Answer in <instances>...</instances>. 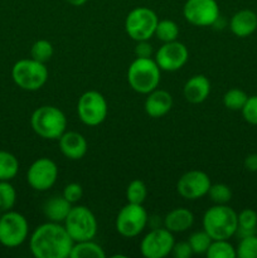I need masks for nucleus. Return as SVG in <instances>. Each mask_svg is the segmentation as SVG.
Instances as JSON below:
<instances>
[{"mask_svg":"<svg viewBox=\"0 0 257 258\" xmlns=\"http://www.w3.org/2000/svg\"><path fill=\"white\" fill-rule=\"evenodd\" d=\"M73 239L65 226L55 222L40 224L35 228L29 239V248L37 258L70 257Z\"/></svg>","mask_w":257,"mask_h":258,"instance_id":"nucleus-1","label":"nucleus"},{"mask_svg":"<svg viewBox=\"0 0 257 258\" xmlns=\"http://www.w3.org/2000/svg\"><path fill=\"white\" fill-rule=\"evenodd\" d=\"M238 228V214L227 204H216L204 213L203 229L212 239H229Z\"/></svg>","mask_w":257,"mask_h":258,"instance_id":"nucleus-2","label":"nucleus"},{"mask_svg":"<svg viewBox=\"0 0 257 258\" xmlns=\"http://www.w3.org/2000/svg\"><path fill=\"white\" fill-rule=\"evenodd\" d=\"M33 131L45 140H58L67 127L66 115L55 106H40L30 117Z\"/></svg>","mask_w":257,"mask_h":258,"instance_id":"nucleus-3","label":"nucleus"},{"mask_svg":"<svg viewBox=\"0 0 257 258\" xmlns=\"http://www.w3.org/2000/svg\"><path fill=\"white\" fill-rule=\"evenodd\" d=\"M161 70L151 58H136L127 71V82L135 92L148 95L160 83Z\"/></svg>","mask_w":257,"mask_h":258,"instance_id":"nucleus-4","label":"nucleus"},{"mask_svg":"<svg viewBox=\"0 0 257 258\" xmlns=\"http://www.w3.org/2000/svg\"><path fill=\"white\" fill-rule=\"evenodd\" d=\"M12 78L15 85L24 91H38L48 81V68L44 63L29 58L20 59L13 66Z\"/></svg>","mask_w":257,"mask_h":258,"instance_id":"nucleus-5","label":"nucleus"},{"mask_svg":"<svg viewBox=\"0 0 257 258\" xmlns=\"http://www.w3.org/2000/svg\"><path fill=\"white\" fill-rule=\"evenodd\" d=\"M65 228L73 242L92 239L97 233V219L95 214L85 206L72 207L65 219Z\"/></svg>","mask_w":257,"mask_h":258,"instance_id":"nucleus-6","label":"nucleus"},{"mask_svg":"<svg viewBox=\"0 0 257 258\" xmlns=\"http://www.w3.org/2000/svg\"><path fill=\"white\" fill-rule=\"evenodd\" d=\"M158 15L154 10L145 7H138L131 10L125 19V30L135 42L149 40L155 34Z\"/></svg>","mask_w":257,"mask_h":258,"instance_id":"nucleus-7","label":"nucleus"},{"mask_svg":"<svg viewBox=\"0 0 257 258\" xmlns=\"http://www.w3.org/2000/svg\"><path fill=\"white\" fill-rule=\"evenodd\" d=\"M29 233L27 218L18 212L8 211L0 217V243L15 248L25 242Z\"/></svg>","mask_w":257,"mask_h":258,"instance_id":"nucleus-8","label":"nucleus"},{"mask_svg":"<svg viewBox=\"0 0 257 258\" xmlns=\"http://www.w3.org/2000/svg\"><path fill=\"white\" fill-rule=\"evenodd\" d=\"M77 112L85 125L98 126L107 117V101L102 93L97 91H87L78 100Z\"/></svg>","mask_w":257,"mask_h":258,"instance_id":"nucleus-9","label":"nucleus"},{"mask_svg":"<svg viewBox=\"0 0 257 258\" xmlns=\"http://www.w3.org/2000/svg\"><path fill=\"white\" fill-rule=\"evenodd\" d=\"M148 221V213L143 204L127 203L118 212L115 224L121 236L133 238L145 229Z\"/></svg>","mask_w":257,"mask_h":258,"instance_id":"nucleus-10","label":"nucleus"},{"mask_svg":"<svg viewBox=\"0 0 257 258\" xmlns=\"http://www.w3.org/2000/svg\"><path fill=\"white\" fill-rule=\"evenodd\" d=\"M186 22L196 27H211L219 19V7L216 0H186L183 8Z\"/></svg>","mask_w":257,"mask_h":258,"instance_id":"nucleus-11","label":"nucleus"},{"mask_svg":"<svg viewBox=\"0 0 257 258\" xmlns=\"http://www.w3.org/2000/svg\"><path fill=\"white\" fill-rule=\"evenodd\" d=\"M58 178L57 164L48 158H39L29 166L27 181L34 190L45 191L52 188Z\"/></svg>","mask_w":257,"mask_h":258,"instance_id":"nucleus-12","label":"nucleus"},{"mask_svg":"<svg viewBox=\"0 0 257 258\" xmlns=\"http://www.w3.org/2000/svg\"><path fill=\"white\" fill-rule=\"evenodd\" d=\"M174 236L170 231L164 228H155L149 232L140 244L141 254L146 258H164L171 253Z\"/></svg>","mask_w":257,"mask_h":258,"instance_id":"nucleus-13","label":"nucleus"},{"mask_svg":"<svg viewBox=\"0 0 257 258\" xmlns=\"http://www.w3.org/2000/svg\"><path fill=\"white\" fill-rule=\"evenodd\" d=\"M188 48L178 40L164 43L155 53L156 64L161 71H165V72L179 71L188 62Z\"/></svg>","mask_w":257,"mask_h":258,"instance_id":"nucleus-14","label":"nucleus"},{"mask_svg":"<svg viewBox=\"0 0 257 258\" xmlns=\"http://www.w3.org/2000/svg\"><path fill=\"white\" fill-rule=\"evenodd\" d=\"M212 183L208 174L201 170H190L179 178L176 190L179 196L188 201H197L208 194Z\"/></svg>","mask_w":257,"mask_h":258,"instance_id":"nucleus-15","label":"nucleus"},{"mask_svg":"<svg viewBox=\"0 0 257 258\" xmlns=\"http://www.w3.org/2000/svg\"><path fill=\"white\" fill-rule=\"evenodd\" d=\"M60 153L70 160H80L87 153V140L85 136L76 131H66L59 139Z\"/></svg>","mask_w":257,"mask_h":258,"instance_id":"nucleus-16","label":"nucleus"},{"mask_svg":"<svg viewBox=\"0 0 257 258\" xmlns=\"http://www.w3.org/2000/svg\"><path fill=\"white\" fill-rule=\"evenodd\" d=\"M171 107H173V97L170 93L158 88L148 93L144 105L145 112L153 118L163 117L171 110Z\"/></svg>","mask_w":257,"mask_h":258,"instance_id":"nucleus-17","label":"nucleus"},{"mask_svg":"<svg viewBox=\"0 0 257 258\" xmlns=\"http://www.w3.org/2000/svg\"><path fill=\"white\" fill-rule=\"evenodd\" d=\"M184 97L190 103H202L211 93V82L203 75H196L189 78L183 88Z\"/></svg>","mask_w":257,"mask_h":258,"instance_id":"nucleus-18","label":"nucleus"},{"mask_svg":"<svg viewBox=\"0 0 257 258\" xmlns=\"http://www.w3.org/2000/svg\"><path fill=\"white\" fill-rule=\"evenodd\" d=\"M229 28L236 37H249L257 29V14L249 9L239 10L231 18Z\"/></svg>","mask_w":257,"mask_h":258,"instance_id":"nucleus-19","label":"nucleus"},{"mask_svg":"<svg viewBox=\"0 0 257 258\" xmlns=\"http://www.w3.org/2000/svg\"><path fill=\"white\" fill-rule=\"evenodd\" d=\"M194 216L189 209L175 208L169 212L164 218V227L171 233H181L193 226Z\"/></svg>","mask_w":257,"mask_h":258,"instance_id":"nucleus-20","label":"nucleus"},{"mask_svg":"<svg viewBox=\"0 0 257 258\" xmlns=\"http://www.w3.org/2000/svg\"><path fill=\"white\" fill-rule=\"evenodd\" d=\"M72 209V203L63 196H54L48 199L43 206V213L49 219V222L62 223L67 218L68 213Z\"/></svg>","mask_w":257,"mask_h":258,"instance_id":"nucleus-21","label":"nucleus"},{"mask_svg":"<svg viewBox=\"0 0 257 258\" xmlns=\"http://www.w3.org/2000/svg\"><path fill=\"white\" fill-rule=\"evenodd\" d=\"M106 253L100 244L92 239L75 242L71 249L70 258H105Z\"/></svg>","mask_w":257,"mask_h":258,"instance_id":"nucleus-22","label":"nucleus"},{"mask_svg":"<svg viewBox=\"0 0 257 258\" xmlns=\"http://www.w3.org/2000/svg\"><path fill=\"white\" fill-rule=\"evenodd\" d=\"M19 171V161L9 151L0 150V181H10Z\"/></svg>","mask_w":257,"mask_h":258,"instance_id":"nucleus-23","label":"nucleus"},{"mask_svg":"<svg viewBox=\"0 0 257 258\" xmlns=\"http://www.w3.org/2000/svg\"><path fill=\"white\" fill-rule=\"evenodd\" d=\"M257 228V213L253 209H243L238 214V228L236 234H238L239 238L251 234H256Z\"/></svg>","mask_w":257,"mask_h":258,"instance_id":"nucleus-24","label":"nucleus"},{"mask_svg":"<svg viewBox=\"0 0 257 258\" xmlns=\"http://www.w3.org/2000/svg\"><path fill=\"white\" fill-rule=\"evenodd\" d=\"M208 258H236V248L228 242V239H213L207 251Z\"/></svg>","mask_w":257,"mask_h":258,"instance_id":"nucleus-25","label":"nucleus"},{"mask_svg":"<svg viewBox=\"0 0 257 258\" xmlns=\"http://www.w3.org/2000/svg\"><path fill=\"white\" fill-rule=\"evenodd\" d=\"M154 35H156V38L159 40H161L163 43L173 42V40H176V38H178L179 27L173 20H159L158 25H156L155 34Z\"/></svg>","mask_w":257,"mask_h":258,"instance_id":"nucleus-26","label":"nucleus"},{"mask_svg":"<svg viewBox=\"0 0 257 258\" xmlns=\"http://www.w3.org/2000/svg\"><path fill=\"white\" fill-rule=\"evenodd\" d=\"M146 197H148V188H146L145 183L143 180L135 179L126 188L127 203L143 204L146 201Z\"/></svg>","mask_w":257,"mask_h":258,"instance_id":"nucleus-27","label":"nucleus"},{"mask_svg":"<svg viewBox=\"0 0 257 258\" xmlns=\"http://www.w3.org/2000/svg\"><path fill=\"white\" fill-rule=\"evenodd\" d=\"M53 52L54 50H53L52 43L48 42L47 39H39L33 43L32 48H30V57L45 64L53 57Z\"/></svg>","mask_w":257,"mask_h":258,"instance_id":"nucleus-28","label":"nucleus"},{"mask_svg":"<svg viewBox=\"0 0 257 258\" xmlns=\"http://www.w3.org/2000/svg\"><path fill=\"white\" fill-rule=\"evenodd\" d=\"M247 93L239 88H231L223 96V105L231 111H241L246 103Z\"/></svg>","mask_w":257,"mask_h":258,"instance_id":"nucleus-29","label":"nucleus"},{"mask_svg":"<svg viewBox=\"0 0 257 258\" xmlns=\"http://www.w3.org/2000/svg\"><path fill=\"white\" fill-rule=\"evenodd\" d=\"M212 237L206 231H198L190 234L188 242L194 254H206L212 243Z\"/></svg>","mask_w":257,"mask_h":258,"instance_id":"nucleus-30","label":"nucleus"},{"mask_svg":"<svg viewBox=\"0 0 257 258\" xmlns=\"http://www.w3.org/2000/svg\"><path fill=\"white\" fill-rule=\"evenodd\" d=\"M236 254L238 258H257V236L242 237L236 248Z\"/></svg>","mask_w":257,"mask_h":258,"instance_id":"nucleus-31","label":"nucleus"},{"mask_svg":"<svg viewBox=\"0 0 257 258\" xmlns=\"http://www.w3.org/2000/svg\"><path fill=\"white\" fill-rule=\"evenodd\" d=\"M17 191L9 181H0V211L8 212L15 206Z\"/></svg>","mask_w":257,"mask_h":258,"instance_id":"nucleus-32","label":"nucleus"},{"mask_svg":"<svg viewBox=\"0 0 257 258\" xmlns=\"http://www.w3.org/2000/svg\"><path fill=\"white\" fill-rule=\"evenodd\" d=\"M207 196L214 204H227L232 199V190L227 184L217 183L212 184Z\"/></svg>","mask_w":257,"mask_h":258,"instance_id":"nucleus-33","label":"nucleus"},{"mask_svg":"<svg viewBox=\"0 0 257 258\" xmlns=\"http://www.w3.org/2000/svg\"><path fill=\"white\" fill-rule=\"evenodd\" d=\"M242 116L244 120L251 125L257 126V95L251 96L247 98L243 108H242Z\"/></svg>","mask_w":257,"mask_h":258,"instance_id":"nucleus-34","label":"nucleus"},{"mask_svg":"<svg viewBox=\"0 0 257 258\" xmlns=\"http://www.w3.org/2000/svg\"><path fill=\"white\" fill-rule=\"evenodd\" d=\"M62 196L65 197L70 203L75 204L77 203L78 201H81V198H82L83 189L78 183H70L65 186Z\"/></svg>","mask_w":257,"mask_h":258,"instance_id":"nucleus-35","label":"nucleus"},{"mask_svg":"<svg viewBox=\"0 0 257 258\" xmlns=\"http://www.w3.org/2000/svg\"><path fill=\"white\" fill-rule=\"evenodd\" d=\"M171 254L175 258H189L194 253L189 242H179V243H174Z\"/></svg>","mask_w":257,"mask_h":258,"instance_id":"nucleus-36","label":"nucleus"},{"mask_svg":"<svg viewBox=\"0 0 257 258\" xmlns=\"http://www.w3.org/2000/svg\"><path fill=\"white\" fill-rule=\"evenodd\" d=\"M135 54L136 58H151L153 55V45L149 43V40H140L136 42Z\"/></svg>","mask_w":257,"mask_h":258,"instance_id":"nucleus-37","label":"nucleus"},{"mask_svg":"<svg viewBox=\"0 0 257 258\" xmlns=\"http://www.w3.org/2000/svg\"><path fill=\"white\" fill-rule=\"evenodd\" d=\"M244 168L246 170L251 171V173H256L257 171V154H249L247 158L244 159Z\"/></svg>","mask_w":257,"mask_h":258,"instance_id":"nucleus-38","label":"nucleus"},{"mask_svg":"<svg viewBox=\"0 0 257 258\" xmlns=\"http://www.w3.org/2000/svg\"><path fill=\"white\" fill-rule=\"evenodd\" d=\"M66 2H67L68 4L73 5V7H82V5H85L88 0H66Z\"/></svg>","mask_w":257,"mask_h":258,"instance_id":"nucleus-39","label":"nucleus"}]
</instances>
